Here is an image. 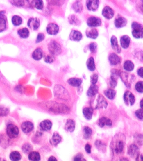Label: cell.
I'll use <instances>...</instances> for the list:
<instances>
[{"label": "cell", "instance_id": "obj_1", "mask_svg": "<svg viewBox=\"0 0 143 161\" xmlns=\"http://www.w3.org/2000/svg\"><path fill=\"white\" fill-rule=\"evenodd\" d=\"M133 36L136 39L142 38L143 27L142 25L139 23L133 22L131 24Z\"/></svg>", "mask_w": 143, "mask_h": 161}, {"label": "cell", "instance_id": "obj_2", "mask_svg": "<svg viewBox=\"0 0 143 161\" xmlns=\"http://www.w3.org/2000/svg\"><path fill=\"white\" fill-rule=\"evenodd\" d=\"M48 50L52 55L55 56L60 54L62 51L60 44L54 40H52L49 43Z\"/></svg>", "mask_w": 143, "mask_h": 161}, {"label": "cell", "instance_id": "obj_3", "mask_svg": "<svg viewBox=\"0 0 143 161\" xmlns=\"http://www.w3.org/2000/svg\"><path fill=\"white\" fill-rule=\"evenodd\" d=\"M6 133L8 136L11 139L16 138L19 135V130L17 126L10 124L8 125L6 129Z\"/></svg>", "mask_w": 143, "mask_h": 161}, {"label": "cell", "instance_id": "obj_4", "mask_svg": "<svg viewBox=\"0 0 143 161\" xmlns=\"http://www.w3.org/2000/svg\"><path fill=\"white\" fill-rule=\"evenodd\" d=\"M127 24V20L123 16L117 15L114 21V24L117 28H121L124 27Z\"/></svg>", "mask_w": 143, "mask_h": 161}, {"label": "cell", "instance_id": "obj_5", "mask_svg": "<svg viewBox=\"0 0 143 161\" xmlns=\"http://www.w3.org/2000/svg\"><path fill=\"white\" fill-rule=\"evenodd\" d=\"M124 99L125 104L128 106L133 105L135 102V96L131 92L129 91H127L125 93Z\"/></svg>", "mask_w": 143, "mask_h": 161}, {"label": "cell", "instance_id": "obj_6", "mask_svg": "<svg viewBox=\"0 0 143 161\" xmlns=\"http://www.w3.org/2000/svg\"><path fill=\"white\" fill-rule=\"evenodd\" d=\"M87 23L88 26L93 28L100 26L102 24V21L99 18L92 16L87 19Z\"/></svg>", "mask_w": 143, "mask_h": 161}, {"label": "cell", "instance_id": "obj_7", "mask_svg": "<svg viewBox=\"0 0 143 161\" xmlns=\"http://www.w3.org/2000/svg\"><path fill=\"white\" fill-rule=\"evenodd\" d=\"M120 72L119 70L113 69L111 70V75L110 76V84L111 87L115 88L117 84V80L119 76Z\"/></svg>", "mask_w": 143, "mask_h": 161}, {"label": "cell", "instance_id": "obj_8", "mask_svg": "<svg viewBox=\"0 0 143 161\" xmlns=\"http://www.w3.org/2000/svg\"><path fill=\"white\" fill-rule=\"evenodd\" d=\"M108 103L105 97L102 95L98 96V98L96 100V104L95 108L96 109H106L108 106Z\"/></svg>", "mask_w": 143, "mask_h": 161}, {"label": "cell", "instance_id": "obj_9", "mask_svg": "<svg viewBox=\"0 0 143 161\" xmlns=\"http://www.w3.org/2000/svg\"><path fill=\"white\" fill-rule=\"evenodd\" d=\"M119 76L126 87H127V88H130L132 78H129V74L125 72H121L119 74Z\"/></svg>", "mask_w": 143, "mask_h": 161}, {"label": "cell", "instance_id": "obj_10", "mask_svg": "<svg viewBox=\"0 0 143 161\" xmlns=\"http://www.w3.org/2000/svg\"><path fill=\"white\" fill-rule=\"evenodd\" d=\"M99 1L98 0H89L87 1L86 5L90 11H96L99 7Z\"/></svg>", "mask_w": 143, "mask_h": 161}, {"label": "cell", "instance_id": "obj_11", "mask_svg": "<svg viewBox=\"0 0 143 161\" xmlns=\"http://www.w3.org/2000/svg\"><path fill=\"white\" fill-rule=\"evenodd\" d=\"M59 30V28L58 26L54 23L49 24L46 27V30L48 34L53 35L57 34Z\"/></svg>", "mask_w": 143, "mask_h": 161}, {"label": "cell", "instance_id": "obj_12", "mask_svg": "<svg viewBox=\"0 0 143 161\" xmlns=\"http://www.w3.org/2000/svg\"><path fill=\"white\" fill-rule=\"evenodd\" d=\"M40 25V21L37 18H32L29 19L27 23V25L30 29L33 30H36L39 27Z\"/></svg>", "mask_w": 143, "mask_h": 161}, {"label": "cell", "instance_id": "obj_13", "mask_svg": "<svg viewBox=\"0 0 143 161\" xmlns=\"http://www.w3.org/2000/svg\"><path fill=\"white\" fill-rule=\"evenodd\" d=\"M102 15L104 17L110 19L113 17L114 15V12L110 7L106 6L103 9Z\"/></svg>", "mask_w": 143, "mask_h": 161}, {"label": "cell", "instance_id": "obj_14", "mask_svg": "<svg viewBox=\"0 0 143 161\" xmlns=\"http://www.w3.org/2000/svg\"><path fill=\"white\" fill-rule=\"evenodd\" d=\"M108 59L110 63L112 66H115L120 64L121 61V58L115 53L110 54L109 56Z\"/></svg>", "mask_w": 143, "mask_h": 161}, {"label": "cell", "instance_id": "obj_15", "mask_svg": "<svg viewBox=\"0 0 143 161\" xmlns=\"http://www.w3.org/2000/svg\"><path fill=\"white\" fill-rule=\"evenodd\" d=\"M82 37L81 33L77 30H73L71 31L69 35L70 39L73 41H79Z\"/></svg>", "mask_w": 143, "mask_h": 161}, {"label": "cell", "instance_id": "obj_16", "mask_svg": "<svg viewBox=\"0 0 143 161\" xmlns=\"http://www.w3.org/2000/svg\"><path fill=\"white\" fill-rule=\"evenodd\" d=\"M110 42L112 48L114 50V51L117 54L120 53L121 51V47L118 44L116 37L115 36H112L111 38Z\"/></svg>", "mask_w": 143, "mask_h": 161}, {"label": "cell", "instance_id": "obj_17", "mask_svg": "<svg viewBox=\"0 0 143 161\" xmlns=\"http://www.w3.org/2000/svg\"><path fill=\"white\" fill-rule=\"evenodd\" d=\"M86 35L88 38L96 39L98 36V32L95 28L90 27L86 30Z\"/></svg>", "mask_w": 143, "mask_h": 161}, {"label": "cell", "instance_id": "obj_18", "mask_svg": "<svg viewBox=\"0 0 143 161\" xmlns=\"http://www.w3.org/2000/svg\"><path fill=\"white\" fill-rule=\"evenodd\" d=\"M125 145V141L122 139H118L116 141L115 146V151L117 154L121 153L123 151Z\"/></svg>", "mask_w": 143, "mask_h": 161}, {"label": "cell", "instance_id": "obj_19", "mask_svg": "<svg viewBox=\"0 0 143 161\" xmlns=\"http://www.w3.org/2000/svg\"><path fill=\"white\" fill-rule=\"evenodd\" d=\"M7 18L3 11L0 12V33L3 32L6 29Z\"/></svg>", "mask_w": 143, "mask_h": 161}, {"label": "cell", "instance_id": "obj_20", "mask_svg": "<svg viewBox=\"0 0 143 161\" xmlns=\"http://www.w3.org/2000/svg\"><path fill=\"white\" fill-rule=\"evenodd\" d=\"M75 122L72 119H68L65 125L64 128L66 131L70 132H74L75 129Z\"/></svg>", "mask_w": 143, "mask_h": 161}, {"label": "cell", "instance_id": "obj_21", "mask_svg": "<svg viewBox=\"0 0 143 161\" xmlns=\"http://www.w3.org/2000/svg\"><path fill=\"white\" fill-rule=\"evenodd\" d=\"M22 129L25 133H29L31 132L34 128V126L31 122L26 121L22 125Z\"/></svg>", "mask_w": 143, "mask_h": 161}, {"label": "cell", "instance_id": "obj_22", "mask_svg": "<svg viewBox=\"0 0 143 161\" xmlns=\"http://www.w3.org/2000/svg\"><path fill=\"white\" fill-rule=\"evenodd\" d=\"M98 124L100 127L103 128L105 126H112V122L110 118L103 117H101L99 121Z\"/></svg>", "mask_w": 143, "mask_h": 161}, {"label": "cell", "instance_id": "obj_23", "mask_svg": "<svg viewBox=\"0 0 143 161\" xmlns=\"http://www.w3.org/2000/svg\"><path fill=\"white\" fill-rule=\"evenodd\" d=\"M131 39L128 35H124L120 39V43L122 48L124 49L128 48L130 43Z\"/></svg>", "mask_w": 143, "mask_h": 161}, {"label": "cell", "instance_id": "obj_24", "mask_svg": "<svg viewBox=\"0 0 143 161\" xmlns=\"http://www.w3.org/2000/svg\"><path fill=\"white\" fill-rule=\"evenodd\" d=\"M99 88L96 84H92L88 89L87 94L88 96L92 97L94 96L98 93Z\"/></svg>", "mask_w": 143, "mask_h": 161}, {"label": "cell", "instance_id": "obj_25", "mask_svg": "<svg viewBox=\"0 0 143 161\" xmlns=\"http://www.w3.org/2000/svg\"><path fill=\"white\" fill-rule=\"evenodd\" d=\"M40 127L42 130L44 131H48L51 128L52 124L49 120H44L40 123Z\"/></svg>", "mask_w": 143, "mask_h": 161}, {"label": "cell", "instance_id": "obj_26", "mask_svg": "<svg viewBox=\"0 0 143 161\" xmlns=\"http://www.w3.org/2000/svg\"><path fill=\"white\" fill-rule=\"evenodd\" d=\"M83 113L87 120H90L92 117L93 109L92 108H85L83 110Z\"/></svg>", "mask_w": 143, "mask_h": 161}, {"label": "cell", "instance_id": "obj_27", "mask_svg": "<svg viewBox=\"0 0 143 161\" xmlns=\"http://www.w3.org/2000/svg\"><path fill=\"white\" fill-rule=\"evenodd\" d=\"M82 82V80L81 79L79 78H71L68 80V83H69V84L71 86L74 87H80Z\"/></svg>", "mask_w": 143, "mask_h": 161}, {"label": "cell", "instance_id": "obj_28", "mask_svg": "<svg viewBox=\"0 0 143 161\" xmlns=\"http://www.w3.org/2000/svg\"><path fill=\"white\" fill-rule=\"evenodd\" d=\"M61 137L60 135H59L57 133L55 132L53 134L50 142L52 145L56 146L61 142Z\"/></svg>", "mask_w": 143, "mask_h": 161}, {"label": "cell", "instance_id": "obj_29", "mask_svg": "<svg viewBox=\"0 0 143 161\" xmlns=\"http://www.w3.org/2000/svg\"><path fill=\"white\" fill-rule=\"evenodd\" d=\"M43 56V52L40 48H37L33 52L32 56L33 59L36 60H39L41 59Z\"/></svg>", "mask_w": 143, "mask_h": 161}, {"label": "cell", "instance_id": "obj_30", "mask_svg": "<svg viewBox=\"0 0 143 161\" xmlns=\"http://www.w3.org/2000/svg\"><path fill=\"white\" fill-rule=\"evenodd\" d=\"M138 150H139V148L137 146L132 144L129 147L128 154L131 157H133L137 154Z\"/></svg>", "mask_w": 143, "mask_h": 161}, {"label": "cell", "instance_id": "obj_31", "mask_svg": "<svg viewBox=\"0 0 143 161\" xmlns=\"http://www.w3.org/2000/svg\"><path fill=\"white\" fill-rule=\"evenodd\" d=\"M87 67L88 69L91 71H93L95 69V65L94 63V59L92 57H91L88 59L86 62Z\"/></svg>", "mask_w": 143, "mask_h": 161}, {"label": "cell", "instance_id": "obj_32", "mask_svg": "<svg viewBox=\"0 0 143 161\" xmlns=\"http://www.w3.org/2000/svg\"><path fill=\"white\" fill-rule=\"evenodd\" d=\"M68 19H69V23L72 25L78 26L80 25L81 24L80 20L75 15H70L68 18Z\"/></svg>", "mask_w": 143, "mask_h": 161}, {"label": "cell", "instance_id": "obj_33", "mask_svg": "<svg viewBox=\"0 0 143 161\" xmlns=\"http://www.w3.org/2000/svg\"><path fill=\"white\" fill-rule=\"evenodd\" d=\"M72 8L76 13H80L83 9V5L80 1H76L72 5Z\"/></svg>", "mask_w": 143, "mask_h": 161}, {"label": "cell", "instance_id": "obj_34", "mask_svg": "<svg viewBox=\"0 0 143 161\" xmlns=\"http://www.w3.org/2000/svg\"><path fill=\"white\" fill-rule=\"evenodd\" d=\"M104 94L108 99L112 100L116 95V92L112 89H108L105 91Z\"/></svg>", "mask_w": 143, "mask_h": 161}, {"label": "cell", "instance_id": "obj_35", "mask_svg": "<svg viewBox=\"0 0 143 161\" xmlns=\"http://www.w3.org/2000/svg\"><path fill=\"white\" fill-rule=\"evenodd\" d=\"M124 68L126 71L130 72L134 69V65L131 60H126L124 64Z\"/></svg>", "mask_w": 143, "mask_h": 161}, {"label": "cell", "instance_id": "obj_36", "mask_svg": "<svg viewBox=\"0 0 143 161\" xmlns=\"http://www.w3.org/2000/svg\"><path fill=\"white\" fill-rule=\"evenodd\" d=\"M29 159L31 161H40V160L39 153L36 151H33L29 153Z\"/></svg>", "mask_w": 143, "mask_h": 161}, {"label": "cell", "instance_id": "obj_37", "mask_svg": "<svg viewBox=\"0 0 143 161\" xmlns=\"http://www.w3.org/2000/svg\"><path fill=\"white\" fill-rule=\"evenodd\" d=\"M18 34L22 38H26L29 37V30L26 28L19 29L18 31Z\"/></svg>", "mask_w": 143, "mask_h": 161}, {"label": "cell", "instance_id": "obj_38", "mask_svg": "<svg viewBox=\"0 0 143 161\" xmlns=\"http://www.w3.org/2000/svg\"><path fill=\"white\" fill-rule=\"evenodd\" d=\"M21 158V154L17 151H13L10 155V159L12 161H19Z\"/></svg>", "mask_w": 143, "mask_h": 161}, {"label": "cell", "instance_id": "obj_39", "mask_svg": "<svg viewBox=\"0 0 143 161\" xmlns=\"http://www.w3.org/2000/svg\"><path fill=\"white\" fill-rule=\"evenodd\" d=\"M83 132H84V137L85 139H88L90 138L92 133L91 129L89 127L85 126L83 129Z\"/></svg>", "mask_w": 143, "mask_h": 161}, {"label": "cell", "instance_id": "obj_40", "mask_svg": "<svg viewBox=\"0 0 143 161\" xmlns=\"http://www.w3.org/2000/svg\"><path fill=\"white\" fill-rule=\"evenodd\" d=\"M22 19L19 16L15 15L12 17V22L15 26H19L22 24Z\"/></svg>", "mask_w": 143, "mask_h": 161}, {"label": "cell", "instance_id": "obj_41", "mask_svg": "<svg viewBox=\"0 0 143 161\" xmlns=\"http://www.w3.org/2000/svg\"><path fill=\"white\" fill-rule=\"evenodd\" d=\"M33 4L34 7L39 10H41L43 7V2L41 0H37L33 1Z\"/></svg>", "mask_w": 143, "mask_h": 161}, {"label": "cell", "instance_id": "obj_42", "mask_svg": "<svg viewBox=\"0 0 143 161\" xmlns=\"http://www.w3.org/2000/svg\"><path fill=\"white\" fill-rule=\"evenodd\" d=\"M22 149L23 151L25 153H28L31 152L33 149V147L30 144H26L22 146Z\"/></svg>", "mask_w": 143, "mask_h": 161}, {"label": "cell", "instance_id": "obj_43", "mask_svg": "<svg viewBox=\"0 0 143 161\" xmlns=\"http://www.w3.org/2000/svg\"><path fill=\"white\" fill-rule=\"evenodd\" d=\"M135 89L136 90L139 92L143 93V82L140 81L137 82L135 85Z\"/></svg>", "mask_w": 143, "mask_h": 161}, {"label": "cell", "instance_id": "obj_44", "mask_svg": "<svg viewBox=\"0 0 143 161\" xmlns=\"http://www.w3.org/2000/svg\"><path fill=\"white\" fill-rule=\"evenodd\" d=\"M89 48L92 53H95L97 50V44L95 42H92L89 44Z\"/></svg>", "mask_w": 143, "mask_h": 161}, {"label": "cell", "instance_id": "obj_45", "mask_svg": "<svg viewBox=\"0 0 143 161\" xmlns=\"http://www.w3.org/2000/svg\"><path fill=\"white\" fill-rule=\"evenodd\" d=\"M8 113V110L4 107H0V116H5Z\"/></svg>", "mask_w": 143, "mask_h": 161}, {"label": "cell", "instance_id": "obj_46", "mask_svg": "<svg viewBox=\"0 0 143 161\" xmlns=\"http://www.w3.org/2000/svg\"><path fill=\"white\" fill-rule=\"evenodd\" d=\"M98 79V75L97 74H94L90 77L91 83L92 84H95Z\"/></svg>", "mask_w": 143, "mask_h": 161}, {"label": "cell", "instance_id": "obj_47", "mask_svg": "<svg viewBox=\"0 0 143 161\" xmlns=\"http://www.w3.org/2000/svg\"><path fill=\"white\" fill-rule=\"evenodd\" d=\"M95 146L99 150H103V148H106L105 144L100 141H96L95 142Z\"/></svg>", "mask_w": 143, "mask_h": 161}, {"label": "cell", "instance_id": "obj_48", "mask_svg": "<svg viewBox=\"0 0 143 161\" xmlns=\"http://www.w3.org/2000/svg\"><path fill=\"white\" fill-rule=\"evenodd\" d=\"M55 58L52 55H48L44 59V61L47 63H52L54 61Z\"/></svg>", "mask_w": 143, "mask_h": 161}, {"label": "cell", "instance_id": "obj_49", "mask_svg": "<svg viewBox=\"0 0 143 161\" xmlns=\"http://www.w3.org/2000/svg\"><path fill=\"white\" fill-rule=\"evenodd\" d=\"M135 115H136V117H138L140 120H143V110L142 109H141L138 110L135 112Z\"/></svg>", "mask_w": 143, "mask_h": 161}, {"label": "cell", "instance_id": "obj_50", "mask_svg": "<svg viewBox=\"0 0 143 161\" xmlns=\"http://www.w3.org/2000/svg\"><path fill=\"white\" fill-rule=\"evenodd\" d=\"M44 38V34L42 33H39L37 36L36 42V43H39V42L43 41Z\"/></svg>", "mask_w": 143, "mask_h": 161}, {"label": "cell", "instance_id": "obj_51", "mask_svg": "<svg viewBox=\"0 0 143 161\" xmlns=\"http://www.w3.org/2000/svg\"><path fill=\"white\" fill-rule=\"evenodd\" d=\"M11 2L17 6H22L24 4V2L22 1H11Z\"/></svg>", "mask_w": 143, "mask_h": 161}, {"label": "cell", "instance_id": "obj_52", "mask_svg": "<svg viewBox=\"0 0 143 161\" xmlns=\"http://www.w3.org/2000/svg\"><path fill=\"white\" fill-rule=\"evenodd\" d=\"M74 161H86L81 154H78L74 158Z\"/></svg>", "mask_w": 143, "mask_h": 161}, {"label": "cell", "instance_id": "obj_53", "mask_svg": "<svg viewBox=\"0 0 143 161\" xmlns=\"http://www.w3.org/2000/svg\"><path fill=\"white\" fill-rule=\"evenodd\" d=\"M85 150L88 154H90L91 152V146L90 145L87 144L85 146Z\"/></svg>", "mask_w": 143, "mask_h": 161}, {"label": "cell", "instance_id": "obj_54", "mask_svg": "<svg viewBox=\"0 0 143 161\" xmlns=\"http://www.w3.org/2000/svg\"><path fill=\"white\" fill-rule=\"evenodd\" d=\"M143 67H141L138 70V72H137L138 75L142 78H143Z\"/></svg>", "mask_w": 143, "mask_h": 161}, {"label": "cell", "instance_id": "obj_55", "mask_svg": "<svg viewBox=\"0 0 143 161\" xmlns=\"http://www.w3.org/2000/svg\"><path fill=\"white\" fill-rule=\"evenodd\" d=\"M48 161H58L56 158L53 156L50 157L48 159Z\"/></svg>", "mask_w": 143, "mask_h": 161}, {"label": "cell", "instance_id": "obj_56", "mask_svg": "<svg viewBox=\"0 0 143 161\" xmlns=\"http://www.w3.org/2000/svg\"><path fill=\"white\" fill-rule=\"evenodd\" d=\"M140 107H141V108H142V109L143 108V100L142 99V100H141V102H140Z\"/></svg>", "mask_w": 143, "mask_h": 161}, {"label": "cell", "instance_id": "obj_57", "mask_svg": "<svg viewBox=\"0 0 143 161\" xmlns=\"http://www.w3.org/2000/svg\"><path fill=\"white\" fill-rule=\"evenodd\" d=\"M120 161H128V160L127 158H123Z\"/></svg>", "mask_w": 143, "mask_h": 161}, {"label": "cell", "instance_id": "obj_58", "mask_svg": "<svg viewBox=\"0 0 143 161\" xmlns=\"http://www.w3.org/2000/svg\"><path fill=\"white\" fill-rule=\"evenodd\" d=\"M0 161H6L4 159L2 158H0Z\"/></svg>", "mask_w": 143, "mask_h": 161}]
</instances>
